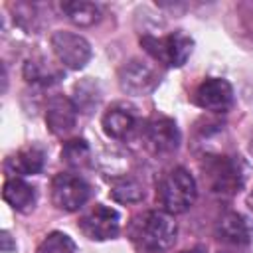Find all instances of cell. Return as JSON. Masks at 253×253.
Instances as JSON below:
<instances>
[{"label":"cell","instance_id":"obj_1","mask_svg":"<svg viewBox=\"0 0 253 253\" xmlns=\"http://www.w3.org/2000/svg\"><path fill=\"white\" fill-rule=\"evenodd\" d=\"M178 235V225L164 210H146L136 213L126 227V237L140 253H164Z\"/></svg>","mask_w":253,"mask_h":253},{"label":"cell","instance_id":"obj_17","mask_svg":"<svg viewBox=\"0 0 253 253\" xmlns=\"http://www.w3.org/2000/svg\"><path fill=\"white\" fill-rule=\"evenodd\" d=\"M61 14L79 28H91L101 20V8L95 2L85 0H65L59 4Z\"/></svg>","mask_w":253,"mask_h":253},{"label":"cell","instance_id":"obj_26","mask_svg":"<svg viewBox=\"0 0 253 253\" xmlns=\"http://www.w3.org/2000/svg\"><path fill=\"white\" fill-rule=\"evenodd\" d=\"M219 253H231V251H219Z\"/></svg>","mask_w":253,"mask_h":253},{"label":"cell","instance_id":"obj_16","mask_svg":"<svg viewBox=\"0 0 253 253\" xmlns=\"http://www.w3.org/2000/svg\"><path fill=\"white\" fill-rule=\"evenodd\" d=\"M22 75L32 85L49 87L63 77V71L57 69L53 63H49L45 57H30L22 67Z\"/></svg>","mask_w":253,"mask_h":253},{"label":"cell","instance_id":"obj_18","mask_svg":"<svg viewBox=\"0 0 253 253\" xmlns=\"http://www.w3.org/2000/svg\"><path fill=\"white\" fill-rule=\"evenodd\" d=\"M77 107V111L89 115L99 107L101 101V87L93 77H85L81 81L75 83L73 87V99H71Z\"/></svg>","mask_w":253,"mask_h":253},{"label":"cell","instance_id":"obj_10","mask_svg":"<svg viewBox=\"0 0 253 253\" xmlns=\"http://www.w3.org/2000/svg\"><path fill=\"white\" fill-rule=\"evenodd\" d=\"M194 103L210 113H227L233 107V87L227 79L208 77L196 87Z\"/></svg>","mask_w":253,"mask_h":253},{"label":"cell","instance_id":"obj_11","mask_svg":"<svg viewBox=\"0 0 253 253\" xmlns=\"http://www.w3.org/2000/svg\"><path fill=\"white\" fill-rule=\"evenodd\" d=\"M213 235L227 247H247L253 239V227L239 211H223L215 221Z\"/></svg>","mask_w":253,"mask_h":253},{"label":"cell","instance_id":"obj_13","mask_svg":"<svg viewBox=\"0 0 253 253\" xmlns=\"http://www.w3.org/2000/svg\"><path fill=\"white\" fill-rule=\"evenodd\" d=\"M43 164H45V150L40 144H28L6 158L4 170L10 174V178L34 176L42 172Z\"/></svg>","mask_w":253,"mask_h":253},{"label":"cell","instance_id":"obj_21","mask_svg":"<svg viewBox=\"0 0 253 253\" xmlns=\"http://www.w3.org/2000/svg\"><path fill=\"white\" fill-rule=\"evenodd\" d=\"M36 253H77V247H75V241L67 233L51 231L42 239Z\"/></svg>","mask_w":253,"mask_h":253},{"label":"cell","instance_id":"obj_15","mask_svg":"<svg viewBox=\"0 0 253 253\" xmlns=\"http://www.w3.org/2000/svg\"><path fill=\"white\" fill-rule=\"evenodd\" d=\"M4 202L16 211H30L36 206V188L22 178H8L2 188Z\"/></svg>","mask_w":253,"mask_h":253},{"label":"cell","instance_id":"obj_3","mask_svg":"<svg viewBox=\"0 0 253 253\" xmlns=\"http://www.w3.org/2000/svg\"><path fill=\"white\" fill-rule=\"evenodd\" d=\"M196 198H198L196 180L182 166L164 172L156 182V202L170 215L188 211L194 206Z\"/></svg>","mask_w":253,"mask_h":253},{"label":"cell","instance_id":"obj_23","mask_svg":"<svg viewBox=\"0 0 253 253\" xmlns=\"http://www.w3.org/2000/svg\"><path fill=\"white\" fill-rule=\"evenodd\" d=\"M0 239H2V251H4V253L12 251V249L16 247V245L12 243V237H10V233H8V231H2V237H0Z\"/></svg>","mask_w":253,"mask_h":253},{"label":"cell","instance_id":"obj_12","mask_svg":"<svg viewBox=\"0 0 253 253\" xmlns=\"http://www.w3.org/2000/svg\"><path fill=\"white\" fill-rule=\"evenodd\" d=\"M77 107L65 95H53L47 99L45 125L55 136H67L77 123Z\"/></svg>","mask_w":253,"mask_h":253},{"label":"cell","instance_id":"obj_6","mask_svg":"<svg viewBox=\"0 0 253 253\" xmlns=\"http://www.w3.org/2000/svg\"><path fill=\"white\" fill-rule=\"evenodd\" d=\"M49 190H51V204L59 211H67V213L81 210L91 194L89 184L73 172L55 174Z\"/></svg>","mask_w":253,"mask_h":253},{"label":"cell","instance_id":"obj_22","mask_svg":"<svg viewBox=\"0 0 253 253\" xmlns=\"http://www.w3.org/2000/svg\"><path fill=\"white\" fill-rule=\"evenodd\" d=\"M12 10H14V22L28 30V32H34L36 30V22H38V10L34 4L30 2H18V4H12Z\"/></svg>","mask_w":253,"mask_h":253},{"label":"cell","instance_id":"obj_25","mask_svg":"<svg viewBox=\"0 0 253 253\" xmlns=\"http://www.w3.org/2000/svg\"><path fill=\"white\" fill-rule=\"evenodd\" d=\"M247 206H249V210L253 211V190H251L249 196H247Z\"/></svg>","mask_w":253,"mask_h":253},{"label":"cell","instance_id":"obj_20","mask_svg":"<svg viewBox=\"0 0 253 253\" xmlns=\"http://www.w3.org/2000/svg\"><path fill=\"white\" fill-rule=\"evenodd\" d=\"M61 160L69 168H83L91 162V148L85 138H69L63 142Z\"/></svg>","mask_w":253,"mask_h":253},{"label":"cell","instance_id":"obj_14","mask_svg":"<svg viewBox=\"0 0 253 253\" xmlns=\"http://www.w3.org/2000/svg\"><path fill=\"white\" fill-rule=\"evenodd\" d=\"M101 126L105 130V134L109 138H126L134 128H136V111L132 105L126 103H115L111 105L103 119H101Z\"/></svg>","mask_w":253,"mask_h":253},{"label":"cell","instance_id":"obj_2","mask_svg":"<svg viewBox=\"0 0 253 253\" xmlns=\"http://www.w3.org/2000/svg\"><path fill=\"white\" fill-rule=\"evenodd\" d=\"M245 162L235 154H206L202 174L208 190L217 196H233L245 184Z\"/></svg>","mask_w":253,"mask_h":253},{"label":"cell","instance_id":"obj_5","mask_svg":"<svg viewBox=\"0 0 253 253\" xmlns=\"http://www.w3.org/2000/svg\"><path fill=\"white\" fill-rule=\"evenodd\" d=\"M142 142L154 156H170L180 146V128L174 119L166 115H152L144 121L142 126Z\"/></svg>","mask_w":253,"mask_h":253},{"label":"cell","instance_id":"obj_4","mask_svg":"<svg viewBox=\"0 0 253 253\" xmlns=\"http://www.w3.org/2000/svg\"><path fill=\"white\" fill-rule=\"evenodd\" d=\"M138 42L154 61L166 67H182L194 51V40L182 30L170 32L166 36L142 34Z\"/></svg>","mask_w":253,"mask_h":253},{"label":"cell","instance_id":"obj_8","mask_svg":"<svg viewBox=\"0 0 253 253\" xmlns=\"http://www.w3.org/2000/svg\"><path fill=\"white\" fill-rule=\"evenodd\" d=\"M77 227L85 237L93 241L115 239L121 231V215L115 208H109L105 204H95L79 217Z\"/></svg>","mask_w":253,"mask_h":253},{"label":"cell","instance_id":"obj_7","mask_svg":"<svg viewBox=\"0 0 253 253\" xmlns=\"http://www.w3.org/2000/svg\"><path fill=\"white\" fill-rule=\"evenodd\" d=\"M117 79L123 93L142 97V95H150L158 87L160 73L156 71V67H152L142 59H128L119 67Z\"/></svg>","mask_w":253,"mask_h":253},{"label":"cell","instance_id":"obj_9","mask_svg":"<svg viewBox=\"0 0 253 253\" xmlns=\"http://www.w3.org/2000/svg\"><path fill=\"white\" fill-rule=\"evenodd\" d=\"M49 43H51V49H53L55 57L59 59V63L69 69H83L93 55L91 43L83 36L67 32V30L53 32Z\"/></svg>","mask_w":253,"mask_h":253},{"label":"cell","instance_id":"obj_19","mask_svg":"<svg viewBox=\"0 0 253 253\" xmlns=\"http://www.w3.org/2000/svg\"><path fill=\"white\" fill-rule=\"evenodd\" d=\"M111 198L119 204H138L144 198V186L132 176H121L111 184Z\"/></svg>","mask_w":253,"mask_h":253},{"label":"cell","instance_id":"obj_24","mask_svg":"<svg viewBox=\"0 0 253 253\" xmlns=\"http://www.w3.org/2000/svg\"><path fill=\"white\" fill-rule=\"evenodd\" d=\"M180 253H208V249H206V245H194V247L184 249V251H180Z\"/></svg>","mask_w":253,"mask_h":253}]
</instances>
